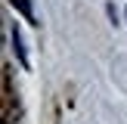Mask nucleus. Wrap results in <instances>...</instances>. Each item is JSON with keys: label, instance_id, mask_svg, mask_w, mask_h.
<instances>
[{"label": "nucleus", "instance_id": "obj_1", "mask_svg": "<svg viewBox=\"0 0 127 124\" xmlns=\"http://www.w3.org/2000/svg\"><path fill=\"white\" fill-rule=\"evenodd\" d=\"M12 47H16V56H19V65L28 68V50H25V40H22V31H19V25H12Z\"/></svg>", "mask_w": 127, "mask_h": 124}, {"label": "nucleus", "instance_id": "obj_2", "mask_svg": "<svg viewBox=\"0 0 127 124\" xmlns=\"http://www.w3.org/2000/svg\"><path fill=\"white\" fill-rule=\"evenodd\" d=\"M12 6H16L19 12H22L25 19H28V22H34V9H31V0H9Z\"/></svg>", "mask_w": 127, "mask_h": 124}]
</instances>
